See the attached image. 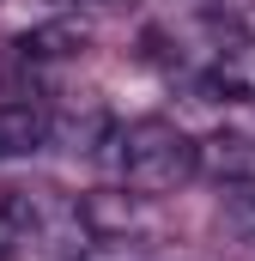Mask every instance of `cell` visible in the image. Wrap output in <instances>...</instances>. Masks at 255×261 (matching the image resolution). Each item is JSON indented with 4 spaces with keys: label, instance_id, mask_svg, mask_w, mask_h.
Listing matches in <instances>:
<instances>
[{
    "label": "cell",
    "instance_id": "cell-2",
    "mask_svg": "<svg viewBox=\"0 0 255 261\" xmlns=\"http://www.w3.org/2000/svg\"><path fill=\"white\" fill-rule=\"evenodd\" d=\"M55 116L31 97H0V158H24L37 146H49Z\"/></svg>",
    "mask_w": 255,
    "mask_h": 261
},
{
    "label": "cell",
    "instance_id": "cell-1",
    "mask_svg": "<svg viewBox=\"0 0 255 261\" xmlns=\"http://www.w3.org/2000/svg\"><path fill=\"white\" fill-rule=\"evenodd\" d=\"M104 146H110V170L134 195H176L189 176H200V140H189L164 116H140L128 128H110Z\"/></svg>",
    "mask_w": 255,
    "mask_h": 261
},
{
    "label": "cell",
    "instance_id": "cell-4",
    "mask_svg": "<svg viewBox=\"0 0 255 261\" xmlns=\"http://www.w3.org/2000/svg\"><path fill=\"white\" fill-rule=\"evenodd\" d=\"M200 176L249 189L255 182V134H213V140H200Z\"/></svg>",
    "mask_w": 255,
    "mask_h": 261
},
{
    "label": "cell",
    "instance_id": "cell-6",
    "mask_svg": "<svg viewBox=\"0 0 255 261\" xmlns=\"http://www.w3.org/2000/svg\"><path fill=\"white\" fill-rule=\"evenodd\" d=\"M73 261H152V255H122V249H85V255H73Z\"/></svg>",
    "mask_w": 255,
    "mask_h": 261
},
{
    "label": "cell",
    "instance_id": "cell-3",
    "mask_svg": "<svg viewBox=\"0 0 255 261\" xmlns=\"http://www.w3.org/2000/svg\"><path fill=\"white\" fill-rule=\"evenodd\" d=\"M91 49V31L79 24V18H49V24H37V31H24L18 43H12V55L31 67H49V61H73V55H85Z\"/></svg>",
    "mask_w": 255,
    "mask_h": 261
},
{
    "label": "cell",
    "instance_id": "cell-7",
    "mask_svg": "<svg viewBox=\"0 0 255 261\" xmlns=\"http://www.w3.org/2000/svg\"><path fill=\"white\" fill-rule=\"evenodd\" d=\"M61 6H73V12H110V6H128V0H61Z\"/></svg>",
    "mask_w": 255,
    "mask_h": 261
},
{
    "label": "cell",
    "instance_id": "cell-5",
    "mask_svg": "<svg viewBox=\"0 0 255 261\" xmlns=\"http://www.w3.org/2000/svg\"><path fill=\"white\" fill-rule=\"evenodd\" d=\"M31 249V231H24V200L18 189H0V261L24 255Z\"/></svg>",
    "mask_w": 255,
    "mask_h": 261
}]
</instances>
